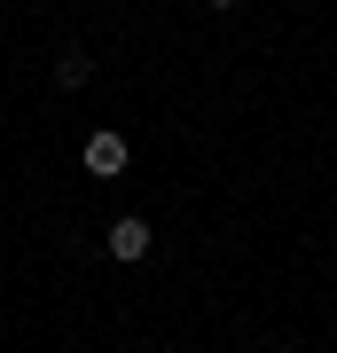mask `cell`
I'll return each mask as SVG.
<instances>
[{
    "instance_id": "cell-1",
    "label": "cell",
    "mask_w": 337,
    "mask_h": 353,
    "mask_svg": "<svg viewBox=\"0 0 337 353\" xmlns=\"http://www.w3.org/2000/svg\"><path fill=\"white\" fill-rule=\"evenodd\" d=\"M102 252H110L118 267H141V259H150V220H141V212H118L110 236H102Z\"/></svg>"
},
{
    "instance_id": "cell-2",
    "label": "cell",
    "mask_w": 337,
    "mask_h": 353,
    "mask_svg": "<svg viewBox=\"0 0 337 353\" xmlns=\"http://www.w3.org/2000/svg\"><path fill=\"white\" fill-rule=\"evenodd\" d=\"M87 173H125V134H87Z\"/></svg>"
},
{
    "instance_id": "cell-3",
    "label": "cell",
    "mask_w": 337,
    "mask_h": 353,
    "mask_svg": "<svg viewBox=\"0 0 337 353\" xmlns=\"http://www.w3.org/2000/svg\"><path fill=\"white\" fill-rule=\"evenodd\" d=\"M87 79H94V55H87V48H63V55H55V87H63V94H79Z\"/></svg>"
},
{
    "instance_id": "cell-4",
    "label": "cell",
    "mask_w": 337,
    "mask_h": 353,
    "mask_svg": "<svg viewBox=\"0 0 337 353\" xmlns=\"http://www.w3.org/2000/svg\"><path fill=\"white\" fill-rule=\"evenodd\" d=\"M212 8H243V0H212Z\"/></svg>"
}]
</instances>
